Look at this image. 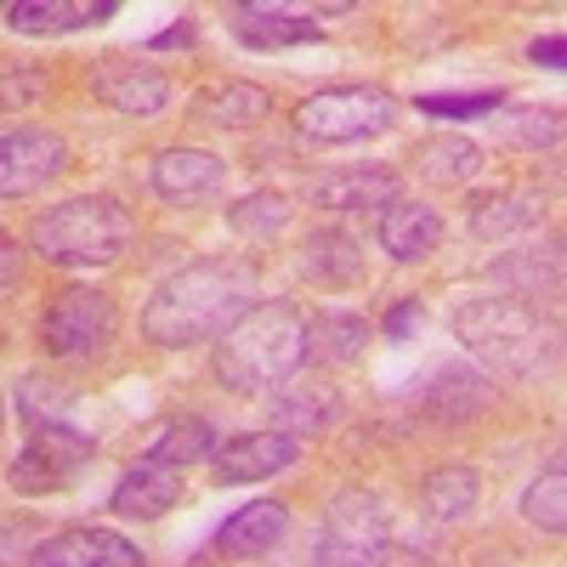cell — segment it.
Instances as JSON below:
<instances>
[{"label": "cell", "mask_w": 567, "mask_h": 567, "mask_svg": "<svg viewBox=\"0 0 567 567\" xmlns=\"http://www.w3.org/2000/svg\"><path fill=\"white\" fill-rule=\"evenodd\" d=\"M307 199L318 210H369V205H392L398 199V176L392 171H336L318 176L307 187Z\"/></svg>", "instance_id": "cell-19"}, {"label": "cell", "mask_w": 567, "mask_h": 567, "mask_svg": "<svg viewBox=\"0 0 567 567\" xmlns=\"http://www.w3.org/2000/svg\"><path fill=\"white\" fill-rule=\"evenodd\" d=\"M91 91L114 109V114H131V120H148V114H159L165 103H171V80L159 74V69H148V63H125V58H109V63H97L91 69Z\"/></svg>", "instance_id": "cell-11"}, {"label": "cell", "mask_w": 567, "mask_h": 567, "mask_svg": "<svg viewBox=\"0 0 567 567\" xmlns=\"http://www.w3.org/2000/svg\"><path fill=\"white\" fill-rule=\"evenodd\" d=\"M216 454V425L205 414H182V420H165L154 425L148 449H142V465H187V460H205Z\"/></svg>", "instance_id": "cell-20"}, {"label": "cell", "mask_w": 567, "mask_h": 567, "mask_svg": "<svg viewBox=\"0 0 567 567\" xmlns=\"http://www.w3.org/2000/svg\"><path fill=\"white\" fill-rule=\"evenodd\" d=\"M307 358V318L290 301H256L216 336V374L233 392H272Z\"/></svg>", "instance_id": "cell-2"}, {"label": "cell", "mask_w": 567, "mask_h": 567, "mask_svg": "<svg viewBox=\"0 0 567 567\" xmlns=\"http://www.w3.org/2000/svg\"><path fill=\"white\" fill-rule=\"evenodd\" d=\"M194 34H199V23H194V18H176L171 29L148 34V52H176V45H194Z\"/></svg>", "instance_id": "cell-33"}, {"label": "cell", "mask_w": 567, "mask_h": 567, "mask_svg": "<svg viewBox=\"0 0 567 567\" xmlns=\"http://www.w3.org/2000/svg\"><path fill=\"white\" fill-rule=\"evenodd\" d=\"M443 245V216L420 199H392L381 210V250L392 261H420Z\"/></svg>", "instance_id": "cell-16"}, {"label": "cell", "mask_w": 567, "mask_h": 567, "mask_svg": "<svg viewBox=\"0 0 567 567\" xmlns=\"http://www.w3.org/2000/svg\"><path fill=\"white\" fill-rule=\"evenodd\" d=\"M477 505V477H471L465 465L454 471H437L432 483H425V511L437 516V523H460V516Z\"/></svg>", "instance_id": "cell-27"}, {"label": "cell", "mask_w": 567, "mask_h": 567, "mask_svg": "<svg viewBox=\"0 0 567 567\" xmlns=\"http://www.w3.org/2000/svg\"><path fill=\"white\" fill-rule=\"evenodd\" d=\"M386 550H392V523L381 499L369 494H341L329 499L323 523H318V567H386Z\"/></svg>", "instance_id": "cell-6"}, {"label": "cell", "mask_w": 567, "mask_h": 567, "mask_svg": "<svg viewBox=\"0 0 567 567\" xmlns=\"http://www.w3.org/2000/svg\"><path fill=\"white\" fill-rule=\"evenodd\" d=\"M267 109H272V97H267L261 85H250V80H227V85H216L210 97L199 103V114H205L210 125H221V131H245V125H256Z\"/></svg>", "instance_id": "cell-24"}, {"label": "cell", "mask_w": 567, "mask_h": 567, "mask_svg": "<svg viewBox=\"0 0 567 567\" xmlns=\"http://www.w3.org/2000/svg\"><path fill=\"white\" fill-rule=\"evenodd\" d=\"M120 336V312L109 290H91V284H74L63 290L40 318V341L52 358H97L109 352V341Z\"/></svg>", "instance_id": "cell-8"}, {"label": "cell", "mask_w": 567, "mask_h": 567, "mask_svg": "<svg viewBox=\"0 0 567 567\" xmlns=\"http://www.w3.org/2000/svg\"><path fill=\"white\" fill-rule=\"evenodd\" d=\"M528 63H534V69H550V74H556V69L567 63V40H561V34H539V40L528 45Z\"/></svg>", "instance_id": "cell-31"}, {"label": "cell", "mask_w": 567, "mask_h": 567, "mask_svg": "<svg viewBox=\"0 0 567 567\" xmlns=\"http://www.w3.org/2000/svg\"><path fill=\"white\" fill-rule=\"evenodd\" d=\"M0 420H7V403H0Z\"/></svg>", "instance_id": "cell-35"}, {"label": "cell", "mask_w": 567, "mask_h": 567, "mask_svg": "<svg viewBox=\"0 0 567 567\" xmlns=\"http://www.w3.org/2000/svg\"><path fill=\"white\" fill-rule=\"evenodd\" d=\"M523 516L539 528V534H567V483H561V454L550 460V471H539V477L528 483L523 494Z\"/></svg>", "instance_id": "cell-25"}, {"label": "cell", "mask_w": 567, "mask_h": 567, "mask_svg": "<svg viewBox=\"0 0 567 567\" xmlns=\"http://www.w3.org/2000/svg\"><path fill=\"white\" fill-rule=\"evenodd\" d=\"M63 165H69V142L58 131H40V125L7 131L0 136V199L40 194L52 176H63Z\"/></svg>", "instance_id": "cell-9"}, {"label": "cell", "mask_w": 567, "mask_h": 567, "mask_svg": "<svg viewBox=\"0 0 567 567\" xmlns=\"http://www.w3.org/2000/svg\"><path fill=\"white\" fill-rule=\"evenodd\" d=\"M131 245V216L109 194H74L45 205L29 227V250L58 267H109Z\"/></svg>", "instance_id": "cell-4"}, {"label": "cell", "mask_w": 567, "mask_h": 567, "mask_svg": "<svg viewBox=\"0 0 567 567\" xmlns=\"http://www.w3.org/2000/svg\"><path fill=\"white\" fill-rule=\"evenodd\" d=\"M176 499H182V477H171L165 465H142L136 460L120 477L109 505H114V516H125V523H159Z\"/></svg>", "instance_id": "cell-18"}, {"label": "cell", "mask_w": 567, "mask_h": 567, "mask_svg": "<svg viewBox=\"0 0 567 567\" xmlns=\"http://www.w3.org/2000/svg\"><path fill=\"white\" fill-rule=\"evenodd\" d=\"M414 323H420V301L409 296V301H398V307L386 312V323H381V336H386V341H403V336H414Z\"/></svg>", "instance_id": "cell-32"}, {"label": "cell", "mask_w": 567, "mask_h": 567, "mask_svg": "<svg viewBox=\"0 0 567 567\" xmlns=\"http://www.w3.org/2000/svg\"><path fill=\"white\" fill-rule=\"evenodd\" d=\"M18 272H23V250H18V239H7V233H0V290H12Z\"/></svg>", "instance_id": "cell-34"}, {"label": "cell", "mask_w": 567, "mask_h": 567, "mask_svg": "<svg viewBox=\"0 0 567 567\" xmlns=\"http://www.w3.org/2000/svg\"><path fill=\"white\" fill-rule=\"evenodd\" d=\"M398 97L381 85H336V91H318L296 109L301 136L329 142V148H347V142H369V136H386L398 125Z\"/></svg>", "instance_id": "cell-5"}, {"label": "cell", "mask_w": 567, "mask_h": 567, "mask_svg": "<svg viewBox=\"0 0 567 567\" xmlns=\"http://www.w3.org/2000/svg\"><path fill=\"white\" fill-rule=\"evenodd\" d=\"M29 567H148V561L114 528H63L45 545H34Z\"/></svg>", "instance_id": "cell-10"}, {"label": "cell", "mask_w": 567, "mask_h": 567, "mask_svg": "<svg viewBox=\"0 0 567 567\" xmlns=\"http://www.w3.org/2000/svg\"><path fill=\"white\" fill-rule=\"evenodd\" d=\"M284 221H290V199L272 194V187H261V194H250V199H239L227 210V227L245 233V239H272Z\"/></svg>", "instance_id": "cell-26"}, {"label": "cell", "mask_w": 567, "mask_h": 567, "mask_svg": "<svg viewBox=\"0 0 567 567\" xmlns=\"http://www.w3.org/2000/svg\"><path fill=\"white\" fill-rule=\"evenodd\" d=\"M318 12H290V7H233V34L250 52H284V45H307L323 34V23H312Z\"/></svg>", "instance_id": "cell-15"}, {"label": "cell", "mask_w": 567, "mask_h": 567, "mask_svg": "<svg viewBox=\"0 0 567 567\" xmlns=\"http://www.w3.org/2000/svg\"><path fill=\"white\" fill-rule=\"evenodd\" d=\"M432 567H443V561H432Z\"/></svg>", "instance_id": "cell-36"}, {"label": "cell", "mask_w": 567, "mask_h": 567, "mask_svg": "<svg viewBox=\"0 0 567 567\" xmlns=\"http://www.w3.org/2000/svg\"><path fill=\"white\" fill-rule=\"evenodd\" d=\"M301 261H307V272H312L318 284H358V278H363V250L347 239V233H336V227L312 233Z\"/></svg>", "instance_id": "cell-23"}, {"label": "cell", "mask_w": 567, "mask_h": 567, "mask_svg": "<svg viewBox=\"0 0 567 567\" xmlns=\"http://www.w3.org/2000/svg\"><path fill=\"white\" fill-rule=\"evenodd\" d=\"M296 460H301V443L290 432H250L216 449V483H261L290 471Z\"/></svg>", "instance_id": "cell-12"}, {"label": "cell", "mask_w": 567, "mask_h": 567, "mask_svg": "<svg viewBox=\"0 0 567 567\" xmlns=\"http://www.w3.org/2000/svg\"><path fill=\"white\" fill-rule=\"evenodd\" d=\"M114 12V0H18V7H7V23L18 34H74L109 23Z\"/></svg>", "instance_id": "cell-17"}, {"label": "cell", "mask_w": 567, "mask_h": 567, "mask_svg": "<svg viewBox=\"0 0 567 567\" xmlns=\"http://www.w3.org/2000/svg\"><path fill=\"white\" fill-rule=\"evenodd\" d=\"M534 221H539V205L534 199H483L477 216H471V227H477L483 239H505V233L534 227Z\"/></svg>", "instance_id": "cell-28"}, {"label": "cell", "mask_w": 567, "mask_h": 567, "mask_svg": "<svg viewBox=\"0 0 567 567\" xmlns=\"http://www.w3.org/2000/svg\"><path fill=\"white\" fill-rule=\"evenodd\" d=\"M363 336L369 329H363L358 312H318L307 323V358H318L329 369H347V363L363 358Z\"/></svg>", "instance_id": "cell-22"}, {"label": "cell", "mask_w": 567, "mask_h": 567, "mask_svg": "<svg viewBox=\"0 0 567 567\" xmlns=\"http://www.w3.org/2000/svg\"><path fill=\"white\" fill-rule=\"evenodd\" d=\"M414 109L432 120H477V114H499L505 97L499 91H449V97H420Z\"/></svg>", "instance_id": "cell-29"}, {"label": "cell", "mask_w": 567, "mask_h": 567, "mask_svg": "<svg viewBox=\"0 0 567 567\" xmlns=\"http://www.w3.org/2000/svg\"><path fill=\"white\" fill-rule=\"evenodd\" d=\"M256 290H261V272L245 256L187 261L148 296V307H142V336L154 347H171V352L205 347L256 307Z\"/></svg>", "instance_id": "cell-1"}, {"label": "cell", "mask_w": 567, "mask_h": 567, "mask_svg": "<svg viewBox=\"0 0 567 567\" xmlns=\"http://www.w3.org/2000/svg\"><path fill=\"white\" fill-rule=\"evenodd\" d=\"M329 414H336V403H312V398H284L278 403V425H272V432H301V420L307 425H318V420H329Z\"/></svg>", "instance_id": "cell-30"}, {"label": "cell", "mask_w": 567, "mask_h": 567, "mask_svg": "<svg viewBox=\"0 0 567 567\" xmlns=\"http://www.w3.org/2000/svg\"><path fill=\"white\" fill-rule=\"evenodd\" d=\"M221 176H227V165L205 148H165V154H154V171H148L154 194L171 205H194V199L216 194Z\"/></svg>", "instance_id": "cell-13"}, {"label": "cell", "mask_w": 567, "mask_h": 567, "mask_svg": "<svg viewBox=\"0 0 567 567\" xmlns=\"http://www.w3.org/2000/svg\"><path fill=\"white\" fill-rule=\"evenodd\" d=\"M284 534H290V505L250 499L245 511H233L227 523L216 528V550L233 556V561H250V556H267Z\"/></svg>", "instance_id": "cell-14"}, {"label": "cell", "mask_w": 567, "mask_h": 567, "mask_svg": "<svg viewBox=\"0 0 567 567\" xmlns=\"http://www.w3.org/2000/svg\"><path fill=\"white\" fill-rule=\"evenodd\" d=\"M97 454V437L80 432L74 420H29V443L12 460L18 494H58L74 483V471Z\"/></svg>", "instance_id": "cell-7"}, {"label": "cell", "mask_w": 567, "mask_h": 567, "mask_svg": "<svg viewBox=\"0 0 567 567\" xmlns=\"http://www.w3.org/2000/svg\"><path fill=\"white\" fill-rule=\"evenodd\" d=\"M414 171L437 187H460L483 171V148L471 136H425L414 148Z\"/></svg>", "instance_id": "cell-21"}, {"label": "cell", "mask_w": 567, "mask_h": 567, "mask_svg": "<svg viewBox=\"0 0 567 567\" xmlns=\"http://www.w3.org/2000/svg\"><path fill=\"white\" fill-rule=\"evenodd\" d=\"M454 336L488 374H505V381H528L556 352V329L523 296H477L454 307Z\"/></svg>", "instance_id": "cell-3"}]
</instances>
